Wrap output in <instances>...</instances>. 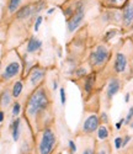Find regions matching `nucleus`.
I'll use <instances>...</instances> for the list:
<instances>
[{"instance_id":"1","label":"nucleus","mask_w":133,"mask_h":154,"mask_svg":"<svg viewBox=\"0 0 133 154\" xmlns=\"http://www.w3.org/2000/svg\"><path fill=\"white\" fill-rule=\"evenodd\" d=\"M65 19L66 35H74L88 23V15L91 10H99V0H65L58 8Z\"/></svg>"},{"instance_id":"2","label":"nucleus","mask_w":133,"mask_h":154,"mask_svg":"<svg viewBox=\"0 0 133 154\" xmlns=\"http://www.w3.org/2000/svg\"><path fill=\"white\" fill-rule=\"evenodd\" d=\"M52 109V99L46 86L39 85L31 91L26 99L25 115L29 120L33 121L37 126L41 123L48 126V113Z\"/></svg>"},{"instance_id":"3","label":"nucleus","mask_w":133,"mask_h":154,"mask_svg":"<svg viewBox=\"0 0 133 154\" xmlns=\"http://www.w3.org/2000/svg\"><path fill=\"white\" fill-rule=\"evenodd\" d=\"M133 54V41L132 38L123 40L119 48L115 52L113 62H112V72L113 75L121 76L127 74V72L131 69V60ZM132 72V69H131Z\"/></svg>"},{"instance_id":"4","label":"nucleus","mask_w":133,"mask_h":154,"mask_svg":"<svg viewBox=\"0 0 133 154\" xmlns=\"http://www.w3.org/2000/svg\"><path fill=\"white\" fill-rule=\"evenodd\" d=\"M111 54L112 52H111V47L109 46V43L100 41L96 45H94V47L91 48L90 54L88 57V64L91 68V70H94V72L101 70L111 59Z\"/></svg>"},{"instance_id":"5","label":"nucleus","mask_w":133,"mask_h":154,"mask_svg":"<svg viewBox=\"0 0 133 154\" xmlns=\"http://www.w3.org/2000/svg\"><path fill=\"white\" fill-rule=\"evenodd\" d=\"M57 142V137L54 131L52 130L51 126H46L42 128L41 132V138H39L38 143V153L39 154H51L54 149Z\"/></svg>"},{"instance_id":"6","label":"nucleus","mask_w":133,"mask_h":154,"mask_svg":"<svg viewBox=\"0 0 133 154\" xmlns=\"http://www.w3.org/2000/svg\"><path fill=\"white\" fill-rule=\"evenodd\" d=\"M33 2H36V0H5V6L3 9L2 20L8 22L19 10H21L23 6L29 5Z\"/></svg>"},{"instance_id":"7","label":"nucleus","mask_w":133,"mask_h":154,"mask_svg":"<svg viewBox=\"0 0 133 154\" xmlns=\"http://www.w3.org/2000/svg\"><path fill=\"white\" fill-rule=\"evenodd\" d=\"M122 12V32H129L133 30V0H127L125 6L121 9Z\"/></svg>"},{"instance_id":"8","label":"nucleus","mask_w":133,"mask_h":154,"mask_svg":"<svg viewBox=\"0 0 133 154\" xmlns=\"http://www.w3.org/2000/svg\"><path fill=\"white\" fill-rule=\"evenodd\" d=\"M45 76H46V69L42 67L35 66L30 70V73L27 75V82H29V85L32 88V91L36 88H38L39 85H42V83L45 80Z\"/></svg>"},{"instance_id":"9","label":"nucleus","mask_w":133,"mask_h":154,"mask_svg":"<svg viewBox=\"0 0 133 154\" xmlns=\"http://www.w3.org/2000/svg\"><path fill=\"white\" fill-rule=\"evenodd\" d=\"M101 125L100 121V116L96 113H91L88 117H85V120L82 123V133L83 134H92L97 131L99 126Z\"/></svg>"},{"instance_id":"10","label":"nucleus","mask_w":133,"mask_h":154,"mask_svg":"<svg viewBox=\"0 0 133 154\" xmlns=\"http://www.w3.org/2000/svg\"><path fill=\"white\" fill-rule=\"evenodd\" d=\"M121 89H122V80H121V78L117 76V75H112L111 78L109 79V82H107V85H106V91H105L106 100L111 101L113 99V96L119 93Z\"/></svg>"},{"instance_id":"11","label":"nucleus","mask_w":133,"mask_h":154,"mask_svg":"<svg viewBox=\"0 0 133 154\" xmlns=\"http://www.w3.org/2000/svg\"><path fill=\"white\" fill-rule=\"evenodd\" d=\"M20 72H21L20 60L19 59H12L4 67V70H3V74H2V79L3 80H10L12 78H15L16 75H19Z\"/></svg>"},{"instance_id":"12","label":"nucleus","mask_w":133,"mask_h":154,"mask_svg":"<svg viewBox=\"0 0 133 154\" xmlns=\"http://www.w3.org/2000/svg\"><path fill=\"white\" fill-rule=\"evenodd\" d=\"M83 80V86H82V90L84 93V95L89 96L91 95L92 90H94L95 88V83H96V72L91 70L88 75L83 76V78H80Z\"/></svg>"},{"instance_id":"13","label":"nucleus","mask_w":133,"mask_h":154,"mask_svg":"<svg viewBox=\"0 0 133 154\" xmlns=\"http://www.w3.org/2000/svg\"><path fill=\"white\" fill-rule=\"evenodd\" d=\"M42 41L39 40L38 37H30L29 38V41H27V45H26V53H29V54H33L36 53L37 51H39L42 48Z\"/></svg>"},{"instance_id":"14","label":"nucleus","mask_w":133,"mask_h":154,"mask_svg":"<svg viewBox=\"0 0 133 154\" xmlns=\"http://www.w3.org/2000/svg\"><path fill=\"white\" fill-rule=\"evenodd\" d=\"M127 3V0H101L100 6L105 9H118L121 10L125 4Z\"/></svg>"},{"instance_id":"15","label":"nucleus","mask_w":133,"mask_h":154,"mask_svg":"<svg viewBox=\"0 0 133 154\" xmlns=\"http://www.w3.org/2000/svg\"><path fill=\"white\" fill-rule=\"evenodd\" d=\"M121 32H122V30L119 29V27H111V29H107V30H105V32L102 33L101 41L109 43L111 40H113V38H115L116 36H118Z\"/></svg>"},{"instance_id":"16","label":"nucleus","mask_w":133,"mask_h":154,"mask_svg":"<svg viewBox=\"0 0 133 154\" xmlns=\"http://www.w3.org/2000/svg\"><path fill=\"white\" fill-rule=\"evenodd\" d=\"M20 131H21V119H15L11 123V133H12V139L17 142L20 138Z\"/></svg>"},{"instance_id":"17","label":"nucleus","mask_w":133,"mask_h":154,"mask_svg":"<svg viewBox=\"0 0 133 154\" xmlns=\"http://www.w3.org/2000/svg\"><path fill=\"white\" fill-rule=\"evenodd\" d=\"M12 94L11 91L9 90V89H5V90L2 93V95H0V106L2 107H8L11 102H12Z\"/></svg>"},{"instance_id":"18","label":"nucleus","mask_w":133,"mask_h":154,"mask_svg":"<svg viewBox=\"0 0 133 154\" xmlns=\"http://www.w3.org/2000/svg\"><path fill=\"white\" fill-rule=\"evenodd\" d=\"M23 91V83L21 80H16L12 85V89H11V94H12V97L14 99H17Z\"/></svg>"},{"instance_id":"19","label":"nucleus","mask_w":133,"mask_h":154,"mask_svg":"<svg viewBox=\"0 0 133 154\" xmlns=\"http://www.w3.org/2000/svg\"><path fill=\"white\" fill-rule=\"evenodd\" d=\"M96 134H97V138L100 140L107 139L109 136H110V131H109L107 126H106V125H100L99 128H97V131H96Z\"/></svg>"},{"instance_id":"20","label":"nucleus","mask_w":133,"mask_h":154,"mask_svg":"<svg viewBox=\"0 0 133 154\" xmlns=\"http://www.w3.org/2000/svg\"><path fill=\"white\" fill-rule=\"evenodd\" d=\"M88 74H89V69H88L86 67H84V66L76 67V68H74V69L72 70V75L75 76L76 79H80V78H83V76H85V75H88Z\"/></svg>"},{"instance_id":"21","label":"nucleus","mask_w":133,"mask_h":154,"mask_svg":"<svg viewBox=\"0 0 133 154\" xmlns=\"http://www.w3.org/2000/svg\"><path fill=\"white\" fill-rule=\"evenodd\" d=\"M20 112H21V104H20V102H17V101H15L14 104H12L11 113H12V116H14V117H17Z\"/></svg>"},{"instance_id":"22","label":"nucleus","mask_w":133,"mask_h":154,"mask_svg":"<svg viewBox=\"0 0 133 154\" xmlns=\"http://www.w3.org/2000/svg\"><path fill=\"white\" fill-rule=\"evenodd\" d=\"M42 21H43V16H42V15H38V16L36 17L35 23H33V31H35V32H37V31L39 30V26H41Z\"/></svg>"},{"instance_id":"23","label":"nucleus","mask_w":133,"mask_h":154,"mask_svg":"<svg viewBox=\"0 0 133 154\" xmlns=\"http://www.w3.org/2000/svg\"><path fill=\"white\" fill-rule=\"evenodd\" d=\"M131 121H133V106H131L129 110H128V112H127V116L125 119V123L126 125H129Z\"/></svg>"},{"instance_id":"24","label":"nucleus","mask_w":133,"mask_h":154,"mask_svg":"<svg viewBox=\"0 0 133 154\" xmlns=\"http://www.w3.org/2000/svg\"><path fill=\"white\" fill-rule=\"evenodd\" d=\"M46 2L49 4V5H52V6H54V8H59L65 0H46Z\"/></svg>"},{"instance_id":"25","label":"nucleus","mask_w":133,"mask_h":154,"mask_svg":"<svg viewBox=\"0 0 133 154\" xmlns=\"http://www.w3.org/2000/svg\"><path fill=\"white\" fill-rule=\"evenodd\" d=\"M99 116H100V121H101L102 125H107L109 123V115L106 112H101Z\"/></svg>"},{"instance_id":"26","label":"nucleus","mask_w":133,"mask_h":154,"mask_svg":"<svg viewBox=\"0 0 133 154\" xmlns=\"http://www.w3.org/2000/svg\"><path fill=\"white\" fill-rule=\"evenodd\" d=\"M122 142H123V137H116L115 138V148L121 149L122 148Z\"/></svg>"},{"instance_id":"27","label":"nucleus","mask_w":133,"mask_h":154,"mask_svg":"<svg viewBox=\"0 0 133 154\" xmlns=\"http://www.w3.org/2000/svg\"><path fill=\"white\" fill-rule=\"evenodd\" d=\"M59 95H60V102H62V105H65V102H66V95H65L64 88H60L59 89Z\"/></svg>"},{"instance_id":"28","label":"nucleus","mask_w":133,"mask_h":154,"mask_svg":"<svg viewBox=\"0 0 133 154\" xmlns=\"http://www.w3.org/2000/svg\"><path fill=\"white\" fill-rule=\"evenodd\" d=\"M68 144H69V149H70V152H72V153H75L78 148H76V144H75L74 140H72V139H70L69 142H68Z\"/></svg>"},{"instance_id":"29","label":"nucleus","mask_w":133,"mask_h":154,"mask_svg":"<svg viewBox=\"0 0 133 154\" xmlns=\"http://www.w3.org/2000/svg\"><path fill=\"white\" fill-rule=\"evenodd\" d=\"M125 123V119H121V120H119L116 125H115V127H116V130L117 131H119V130H121V128H122V125Z\"/></svg>"},{"instance_id":"30","label":"nucleus","mask_w":133,"mask_h":154,"mask_svg":"<svg viewBox=\"0 0 133 154\" xmlns=\"http://www.w3.org/2000/svg\"><path fill=\"white\" fill-rule=\"evenodd\" d=\"M131 138H132V137H131V136H128V134L123 137V142H122V147H126V146L128 144V142H129V140H131Z\"/></svg>"},{"instance_id":"31","label":"nucleus","mask_w":133,"mask_h":154,"mask_svg":"<svg viewBox=\"0 0 133 154\" xmlns=\"http://www.w3.org/2000/svg\"><path fill=\"white\" fill-rule=\"evenodd\" d=\"M83 154H95V153H94V149L90 148V147H88V148H85V149H84Z\"/></svg>"},{"instance_id":"32","label":"nucleus","mask_w":133,"mask_h":154,"mask_svg":"<svg viewBox=\"0 0 133 154\" xmlns=\"http://www.w3.org/2000/svg\"><path fill=\"white\" fill-rule=\"evenodd\" d=\"M4 117H5V113L3 110H0V123H2L4 121Z\"/></svg>"},{"instance_id":"33","label":"nucleus","mask_w":133,"mask_h":154,"mask_svg":"<svg viewBox=\"0 0 133 154\" xmlns=\"http://www.w3.org/2000/svg\"><path fill=\"white\" fill-rule=\"evenodd\" d=\"M129 97H131V94H129V93H127V94H126V96H125V102H128V101H129Z\"/></svg>"},{"instance_id":"34","label":"nucleus","mask_w":133,"mask_h":154,"mask_svg":"<svg viewBox=\"0 0 133 154\" xmlns=\"http://www.w3.org/2000/svg\"><path fill=\"white\" fill-rule=\"evenodd\" d=\"M57 88H58V83L54 80L53 82V90H57Z\"/></svg>"},{"instance_id":"35","label":"nucleus","mask_w":133,"mask_h":154,"mask_svg":"<svg viewBox=\"0 0 133 154\" xmlns=\"http://www.w3.org/2000/svg\"><path fill=\"white\" fill-rule=\"evenodd\" d=\"M131 38H132V41H133V36ZM131 69H132V73H133V54H132V60H131Z\"/></svg>"},{"instance_id":"36","label":"nucleus","mask_w":133,"mask_h":154,"mask_svg":"<svg viewBox=\"0 0 133 154\" xmlns=\"http://www.w3.org/2000/svg\"><path fill=\"white\" fill-rule=\"evenodd\" d=\"M128 126H129V128H132V130H133V121H131V122H129V125H128Z\"/></svg>"},{"instance_id":"37","label":"nucleus","mask_w":133,"mask_h":154,"mask_svg":"<svg viewBox=\"0 0 133 154\" xmlns=\"http://www.w3.org/2000/svg\"><path fill=\"white\" fill-rule=\"evenodd\" d=\"M99 154H106V152L102 149V150H100V152H99Z\"/></svg>"},{"instance_id":"38","label":"nucleus","mask_w":133,"mask_h":154,"mask_svg":"<svg viewBox=\"0 0 133 154\" xmlns=\"http://www.w3.org/2000/svg\"><path fill=\"white\" fill-rule=\"evenodd\" d=\"M100 2H101V0H99V3H100Z\"/></svg>"}]
</instances>
